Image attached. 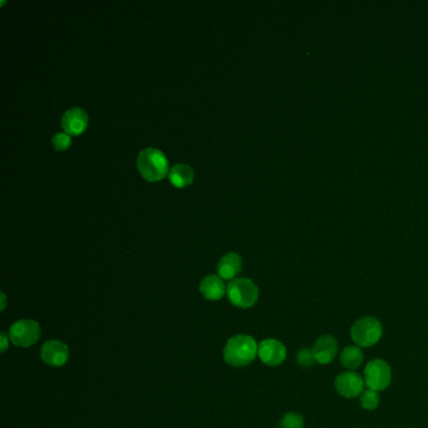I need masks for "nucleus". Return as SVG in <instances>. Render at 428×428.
<instances>
[{"instance_id":"nucleus-1","label":"nucleus","mask_w":428,"mask_h":428,"mask_svg":"<svg viewBox=\"0 0 428 428\" xmlns=\"http://www.w3.org/2000/svg\"><path fill=\"white\" fill-rule=\"evenodd\" d=\"M258 348L257 342L250 335H235L228 340L224 349L225 362L231 367H245L255 359L258 355Z\"/></svg>"},{"instance_id":"nucleus-2","label":"nucleus","mask_w":428,"mask_h":428,"mask_svg":"<svg viewBox=\"0 0 428 428\" xmlns=\"http://www.w3.org/2000/svg\"><path fill=\"white\" fill-rule=\"evenodd\" d=\"M137 167L141 176L150 182L163 180L169 172V163L163 152L157 148H146L141 151L137 158Z\"/></svg>"},{"instance_id":"nucleus-3","label":"nucleus","mask_w":428,"mask_h":428,"mask_svg":"<svg viewBox=\"0 0 428 428\" xmlns=\"http://www.w3.org/2000/svg\"><path fill=\"white\" fill-rule=\"evenodd\" d=\"M383 334V328L381 322L374 317H363L355 322L350 335L355 346L361 348L373 347L377 344Z\"/></svg>"},{"instance_id":"nucleus-4","label":"nucleus","mask_w":428,"mask_h":428,"mask_svg":"<svg viewBox=\"0 0 428 428\" xmlns=\"http://www.w3.org/2000/svg\"><path fill=\"white\" fill-rule=\"evenodd\" d=\"M226 292L231 304L241 309L251 308L258 302L259 289L250 279L240 278L231 281Z\"/></svg>"},{"instance_id":"nucleus-5","label":"nucleus","mask_w":428,"mask_h":428,"mask_svg":"<svg viewBox=\"0 0 428 428\" xmlns=\"http://www.w3.org/2000/svg\"><path fill=\"white\" fill-rule=\"evenodd\" d=\"M364 382L372 391H384L392 382V369L383 359H373L364 369Z\"/></svg>"},{"instance_id":"nucleus-6","label":"nucleus","mask_w":428,"mask_h":428,"mask_svg":"<svg viewBox=\"0 0 428 428\" xmlns=\"http://www.w3.org/2000/svg\"><path fill=\"white\" fill-rule=\"evenodd\" d=\"M9 338L16 347H30L40 338V326L36 320L32 319L18 320L10 326Z\"/></svg>"},{"instance_id":"nucleus-7","label":"nucleus","mask_w":428,"mask_h":428,"mask_svg":"<svg viewBox=\"0 0 428 428\" xmlns=\"http://www.w3.org/2000/svg\"><path fill=\"white\" fill-rule=\"evenodd\" d=\"M335 390L344 399H355L361 397L364 392V378L361 374H358L355 370H347L340 373V376L335 378Z\"/></svg>"},{"instance_id":"nucleus-8","label":"nucleus","mask_w":428,"mask_h":428,"mask_svg":"<svg viewBox=\"0 0 428 428\" xmlns=\"http://www.w3.org/2000/svg\"><path fill=\"white\" fill-rule=\"evenodd\" d=\"M258 355L260 361L266 366L276 367V366H281V363L285 361L287 348L279 340H263L259 344Z\"/></svg>"},{"instance_id":"nucleus-9","label":"nucleus","mask_w":428,"mask_h":428,"mask_svg":"<svg viewBox=\"0 0 428 428\" xmlns=\"http://www.w3.org/2000/svg\"><path fill=\"white\" fill-rule=\"evenodd\" d=\"M40 357L48 366L62 367L68 362L69 349L60 340H48L40 349Z\"/></svg>"},{"instance_id":"nucleus-10","label":"nucleus","mask_w":428,"mask_h":428,"mask_svg":"<svg viewBox=\"0 0 428 428\" xmlns=\"http://www.w3.org/2000/svg\"><path fill=\"white\" fill-rule=\"evenodd\" d=\"M88 127V115L82 108H71L62 117V128L69 136H78Z\"/></svg>"},{"instance_id":"nucleus-11","label":"nucleus","mask_w":428,"mask_h":428,"mask_svg":"<svg viewBox=\"0 0 428 428\" xmlns=\"http://www.w3.org/2000/svg\"><path fill=\"white\" fill-rule=\"evenodd\" d=\"M313 357L319 364L332 363L338 353V342L333 335H322L311 348Z\"/></svg>"},{"instance_id":"nucleus-12","label":"nucleus","mask_w":428,"mask_h":428,"mask_svg":"<svg viewBox=\"0 0 428 428\" xmlns=\"http://www.w3.org/2000/svg\"><path fill=\"white\" fill-rule=\"evenodd\" d=\"M241 266H243L241 257L235 252H229L220 259L219 265H217V272L222 276V279L233 281L237 274L241 272Z\"/></svg>"},{"instance_id":"nucleus-13","label":"nucleus","mask_w":428,"mask_h":428,"mask_svg":"<svg viewBox=\"0 0 428 428\" xmlns=\"http://www.w3.org/2000/svg\"><path fill=\"white\" fill-rule=\"evenodd\" d=\"M201 294L206 298L207 300H220L225 296V284L220 276L209 275L202 279L200 284Z\"/></svg>"},{"instance_id":"nucleus-14","label":"nucleus","mask_w":428,"mask_h":428,"mask_svg":"<svg viewBox=\"0 0 428 428\" xmlns=\"http://www.w3.org/2000/svg\"><path fill=\"white\" fill-rule=\"evenodd\" d=\"M340 363L344 368L348 370H355L362 366L364 355H363L362 348L358 346H348L344 348L340 353Z\"/></svg>"},{"instance_id":"nucleus-15","label":"nucleus","mask_w":428,"mask_h":428,"mask_svg":"<svg viewBox=\"0 0 428 428\" xmlns=\"http://www.w3.org/2000/svg\"><path fill=\"white\" fill-rule=\"evenodd\" d=\"M171 184L178 189L186 187L193 181V170L189 165H176L174 166L169 174Z\"/></svg>"},{"instance_id":"nucleus-16","label":"nucleus","mask_w":428,"mask_h":428,"mask_svg":"<svg viewBox=\"0 0 428 428\" xmlns=\"http://www.w3.org/2000/svg\"><path fill=\"white\" fill-rule=\"evenodd\" d=\"M381 397L378 394V392L367 390L361 394V406L367 409V411H373L377 407L379 406Z\"/></svg>"},{"instance_id":"nucleus-17","label":"nucleus","mask_w":428,"mask_h":428,"mask_svg":"<svg viewBox=\"0 0 428 428\" xmlns=\"http://www.w3.org/2000/svg\"><path fill=\"white\" fill-rule=\"evenodd\" d=\"M281 428H303L304 418L303 416L296 412H290L287 414L281 421Z\"/></svg>"},{"instance_id":"nucleus-18","label":"nucleus","mask_w":428,"mask_h":428,"mask_svg":"<svg viewBox=\"0 0 428 428\" xmlns=\"http://www.w3.org/2000/svg\"><path fill=\"white\" fill-rule=\"evenodd\" d=\"M53 146L57 151H66L72 145V139L67 133H57L53 137Z\"/></svg>"},{"instance_id":"nucleus-19","label":"nucleus","mask_w":428,"mask_h":428,"mask_svg":"<svg viewBox=\"0 0 428 428\" xmlns=\"http://www.w3.org/2000/svg\"><path fill=\"white\" fill-rule=\"evenodd\" d=\"M314 362H316V359H314V357H313V352H311V350L307 349V348H303V349L299 350V353H298V363H299L300 366H303V367H310Z\"/></svg>"},{"instance_id":"nucleus-20","label":"nucleus","mask_w":428,"mask_h":428,"mask_svg":"<svg viewBox=\"0 0 428 428\" xmlns=\"http://www.w3.org/2000/svg\"><path fill=\"white\" fill-rule=\"evenodd\" d=\"M0 340H1V348H0V350H1V352H5L8 349V346H9V340H10V338L8 337L5 333H1V334H0Z\"/></svg>"},{"instance_id":"nucleus-21","label":"nucleus","mask_w":428,"mask_h":428,"mask_svg":"<svg viewBox=\"0 0 428 428\" xmlns=\"http://www.w3.org/2000/svg\"><path fill=\"white\" fill-rule=\"evenodd\" d=\"M1 299H3V304H1V310L5 309V303H7V299H5V294L1 293Z\"/></svg>"}]
</instances>
